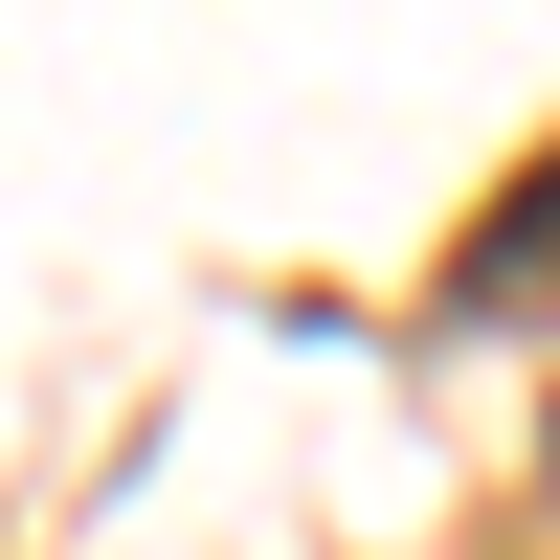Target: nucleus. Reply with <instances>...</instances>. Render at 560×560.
Here are the masks:
<instances>
[{
    "instance_id": "nucleus-1",
    "label": "nucleus",
    "mask_w": 560,
    "mask_h": 560,
    "mask_svg": "<svg viewBox=\"0 0 560 560\" xmlns=\"http://www.w3.org/2000/svg\"><path fill=\"white\" fill-rule=\"evenodd\" d=\"M448 292H471V314H538V292H560V179H516V202L471 224V269H448Z\"/></svg>"
}]
</instances>
